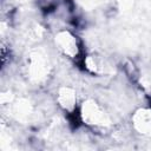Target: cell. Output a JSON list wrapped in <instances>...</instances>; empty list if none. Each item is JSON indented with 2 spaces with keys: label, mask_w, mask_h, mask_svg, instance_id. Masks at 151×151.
Instances as JSON below:
<instances>
[{
  "label": "cell",
  "mask_w": 151,
  "mask_h": 151,
  "mask_svg": "<svg viewBox=\"0 0 151 151\" xmlns=\"http://www.w3.org/2000/svg\"><path fill=\"white\" fill-rule=\"evenodd\" d=\"M55 46L66 58L73 60L79 66H83V61L86 54L83 47V42L74 33L68 29L59 31L55 34Z\"/></svg>",
  "instance_id": "obj_1"
}]
</instances>
